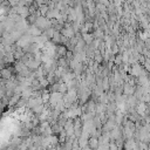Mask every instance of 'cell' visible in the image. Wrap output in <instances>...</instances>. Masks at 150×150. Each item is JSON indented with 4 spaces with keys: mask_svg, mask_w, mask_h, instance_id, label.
<instances>
[{
    "mask_svg": "<svg viewBox=\"0 0 150 150\" xmlns=\"http://www.w3.org/2000/svg\"><path fill=\"white\" fill-rule=\"evenodd\" d=\"M88 145H89L90 149H97V146H98V139L96 137H91L88 141Z\"/></svg>",
    "mask_w": 150,
    "mask_h": 150,
    "instance_id": "cell-1",
    "label": "cell"
},
{
    "mask_svg": "<svg viewBox=\"0 0 150 150\" xmlns=\"http://www.w3.org/2000/svg\"><path fill=\"white\" fill-rule=\"evenodd\" d=\"M0 74H1V76H2L4 79H9V77H11V70H9V69H7V68L1 69Z\"/></svg>",
    "mask_w": 150,
    "mask_h": 150,
    "instance_id": "cell-2",
    "label": "cell"
}]
</instances>
